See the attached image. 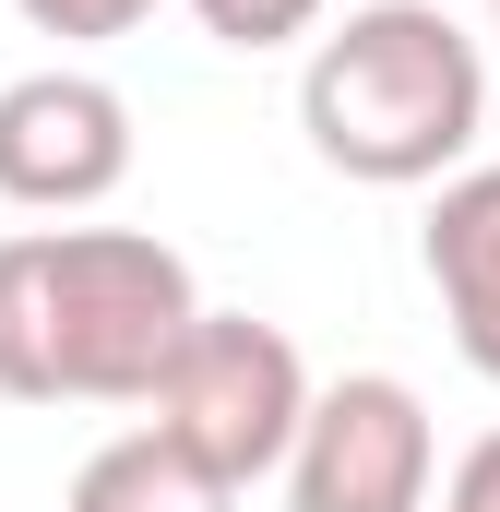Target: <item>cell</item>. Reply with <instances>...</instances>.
I'll return each mask as SVG.
<instances>
[{"label":"cell","instance_id":"obj_1","mask_svg":"<svg viewBox=\"0 0 500 512\" xmlns=\"http://www.w3.org/2000/svg\"><path fill=\"white\" fill-rule=\"evenodd\" d=\"M203 286L155 227H12L0 239V405H155Z\"/></svg>","mask_w":500,"mask_h":512},{"label":"cell","instance_id":"obj_2","mask_svg":"<svg viewBox=\"0 0 500 512\" xmlns=\"http://www.w3.org/2000/svg\"><path fill=\"white\" fill-rule=\"evenodd\" d=\"M298 131L358 191H441V179L477 167L489 48L441 0H358L298 60Z\"/></svg>","mask_w":500,"mask_h":512},{"label":"cell","instance_id":"obj_3","mask_svg":"<svg viewBox=\"0 0 500 512\" xmlns=\"http://www.w3.org/2000/svg\"><path fill=\"white\" fill-rule=\"evenodd\" d=\"M310 358H298V334L286 322H250V310H203L191 322V346L167 358V382L143 405V429L155 441H179L203 477H227V489H262V477H286V453H298V429H310Z\"/></svg>","mask_w":500,"mask_h":512},{"label":"cell","instance_id":"obj_4","mask_svg":"<svg viewBox=\"0 0 500 512\" xmlns=\"http://www.w3.org/2000/svg\"><path fill=\"white\" fill-rule=\"evenodd\" d=\"M429 489H441V429L417 382L346 370L310 393V429L286 453V512H429Z\"/></svg>","mask_w":500,"mask_h":512},{"label":"cell","instance_id":"obj_5","mask_svg":"<svg viewBox=\"0 0 500 512\" xmlns=\"http://www.w3.org/2000/svg\"><path fill=\"white\" fill-rule=\"evenodd\" d=\"M131 179V96L84 60H48L0 84V203L24 215H96Z\"/></svg>","mask_w":500,"mask_h":512},{"label":"cell","instance_id":"obj_6","mask_svg":"<svg viewBox=\"0 0 500 512\" xmlns=\"http://www.w3.org/2000/svg\"><path fill=\"white\" fill-rule=\"evenodd\" d=\"M417 262H429V298L453 322V358L477 382H500V167H465V179L429 191Z\"/></svg>","mask_w":500,"mask_h":512},{"label":"cell","instance_id":"obj_7","mask_svg":"<svg viewBox=\"0 0 500 512\" xmlns=\"http://www.w3.org/2000/svg\"><path fill=\"white\" fill-rule=\"evenodd\" d=\"M60 512H239L227 477H203L179 441H155V429H120V441H96L84 453V477H72V501Z\"/></svg>","mask_w":500,"mask_h":512},{"label":"cell","instance_id":"obj_8","mask_svg":"<svg viewBox=\"0 0 500 512\" xmlns=\"http://www.w3.org/2000/svg\"><path fill=\"white\" fill-rule=\"evenodd\" d=\"M191 24H203L215 48L262 60V48H298V36H322V24H334V0H191Z\"/></svg>","mask_w":500,"mask_h":512},{"label":"cell","instance_id":"obj_9","mask_svg":"<svg viewBox=\"0 0 500 512\" xmlns=\"http://www.w3.org/2000/svg\"><path fill=\"white\" fill-rule=\"evenodd\" d=\"M36 36H60V48H108L131 24H155V0H12Z\"/></svg>","mask_w":500,"mask_h":512},{"label":"cell","instance_id":"obj_10","mask_svg":"<svg viewBox=\"0 0 500 512\" xmlns=\"http://www.w3.org/2000/svg\"><path fill=\"white\" fill-rule=\"evenodd\" d=\"M441 512H500V429L453 453V477H441Z\"/></svg>","mask_w":500,"mask_h":512},{"label":"cell","instance_id":"obj_11","mask_svg":"<svg viewBox=\"0 0 500 512\" xmlns=\"http://www.w3.org/2000/svg\"><path fill=\"white\" fill-rule=\"evenodd\" d=\"M489 72H500V0H489Z\"/></svg>","mask_w":500,"mask_h":512}]
</instances>
